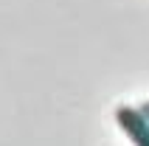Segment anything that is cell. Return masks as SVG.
Returning <instances> with one entry per match:
<instances>
[{
  "instance_id": "cell-1",
  "label": "cell",
  "mask_w": 149,
  "mask_h": 146,
  "mask_svg": "<svg viewBox=\"0 0 149 146\" xmlns=\"http://www.w3.org/2000/svg\"><path fill=\"white\" fill-rule=\"evenodd\" d=\"M116 121L124 129V135L132 140V146H149V118L143 115L141 107L121 104L116 110Z\"/></svg>"
},
{
  "instance_id": "cell-2",
  "label": "cell",
  "mask_w": 149,
  "mask_h": 146,
  "mask_svg": "<svg viewBox=\"0 0 149 146\" xmlns=\"http://www.w3.org/2000/svg\"><path fill=\"white\" fill-rule=\"evenodd\" d=\"M141 110H143V115L149 118V101H143V104H141Z\"/></svg>"
}]
</instances>
